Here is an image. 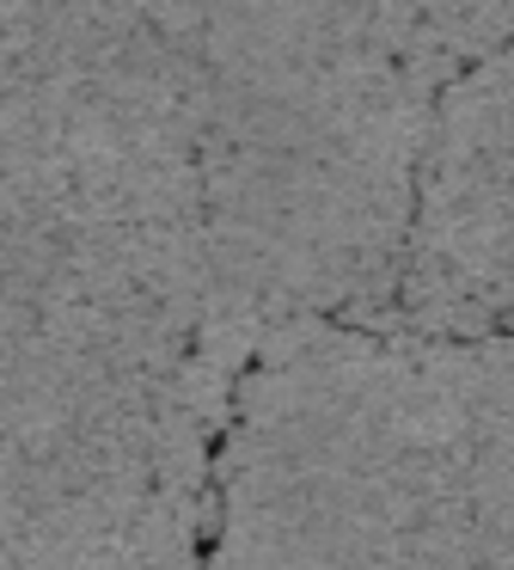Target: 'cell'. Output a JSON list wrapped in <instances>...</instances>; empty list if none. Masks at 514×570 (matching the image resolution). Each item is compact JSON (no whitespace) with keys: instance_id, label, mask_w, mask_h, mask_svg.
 <instances>
[{"instance_id":"obj_1","label":"cell","mask_w":514,"mask_h":570,"mask_svg":"<svg viewBox=\"0 0 514 570\" xmlns=\"http://www.w3.org/2000/svg\"><path fill=\"white\" fill-rule=\"evenodd\" d=\"M465 337V448H472L477 570H514V332Z\"/></svg>"}]
</instances>
